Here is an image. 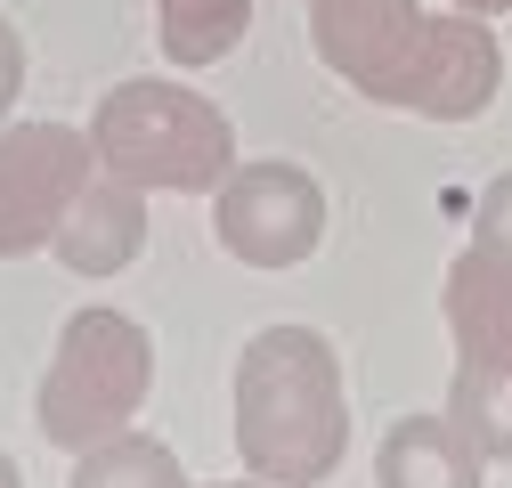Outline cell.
<instances>
[{
    "mask_svg": "<svg viewBox=\"0 0 512 488\" xmlns=\"http://www.w3.org/2000/svg\"><path fill=\"white\" fill-rule=\"evenodd\" d=\"M74 488H187V472H179V456H171L163 440H147V432H114V440L82 448Z\"/></svg>",
    "mask_w": 512,
    "mask_h": 488,
    "instance_id": "13",
    "label": "cell"
},
{
    "mask_svg": "<svg viewBox=\"0 0 512 488\" xmlns=\"http://www.w3.org/2000/svg\"><path fill=\"white\" fill-rule=\"evenodd\" d=\"M488 456L447 415H399L374 448V488H480Z\"/></svg>",
    "mask_w": 512,
    "mask_h": 488,
    "instance_id": "10",
    "label": "cell"
},
{
    "mask_svg": "<svg viewBox=\"0 0 512 488\" xmlns=\"http://www.w3.org/2000/svg\"><path fill=\"white\" fill-rule=\"evenodd\" d=\"M212 228L244 269H301L326 244V188L285 155L236 163L212 188Z\"/></svg>",
    "mask_w": 512,
    "mask_h": 488,
    "instance_id": "4",
    "label": "cell"
},
{
    "mask_svg": "<svg viewBox=\"0 0 512 488\" xmlns=\"http://www.w3.org/2000/svg\"><path fill=\"white\" fill-rule=\"evenodd\" d=\"M447 9H464V17H512V0H447Z\"/></svg>",
    "mask_w": 512,
    "mask_h": 488,
    "instance_id": "16",
    "label": "cell"
},
{
    "mask_svg": "<svg viewBox=\"0 0 512 488\" xmlns=\"http://www.w3.org/2000/svg\"><path fill=\"white\" fill-rule=\"evenodd\" d=\"M447 423H456L488 464H512V366H456Z\"/></svg>",
    "mask_w": 512,
    "mask_h": 488,
    "instance_id": "12",
    "label": "cell"
},
{
    "mask_svg": "<svg viewBox=\"0 0 512 488\" xmlns=\"http://www.w3.org/2000/svg\"><path fill=\"white\" fill-rule=\"evenodd\" d=\"M17 90H25V33H17L9 17H0V122H9Z\"/></svg>",
    "mask_w": 512,
    "mask_h": 488,
    "instance_id": "15",
    "label": "cell"
},
{
    "mask_svg": "<svg viewBox=\"0 0 512 488\" xmlns=\"http://www.w3.org/2000/svg\"><path fill=\"white\" fill-rule=\"evenodd\" d=\"M90 155L98 171L131 179L139 196H212L236 171V131L212 98L187 82H114L90 114Z\"/></svg>",
    "mask_w": 512,
    "mask_h": 488,
    "instance_id": "2",
    "label": "cell"
},
{
    "mask_svg": "<svg viewBox=\"0 0 512 488\" xmlns=\"http://www.w3.org/2000/svg\"><path fill=\"white\" fill-rule=\"evenodd\" d=\"M423 25H431V9H415V0H309V49H317V66L342 74L374 106H399L407 98Z\"/></svg>",
    "mask_w": 512,
    "mask_h": 488,
    "instance_id": "6",
    "label": "cell"
},
{
    "mask_svg": "<svg viewBox=\"0 0 512 488\" xmlns=\"http://www.w3.org/2000/svg\"><path fill=\"white\" fill-rule=\"evenodd\" d=\"M0 488H25V472L9 464V448H0Z\"/></svg>",
    "mask_w": 512,
    "mask_h": 488,
    "instance_id": "17",
    "label": "cell"
},
{
    "mask_svg": "<svg viewBox=\"0 0 512 488\" xmlns=\"http://www.w3.org/2000/svg\"><path fill=\"white\" fill-rule=\"evenodd\" d=\"M155 391V342L139 318L122 310H74L66 334H57V358L41 375V399H33V423L49 448H98L114 432H131V415L147 407Z\"/></svg>",
    "mask_w": 512,
    "mask_h": 488,
    "instance_id": "3",
    "label": "cell"
},
{
    "mask_svg": "<svg viewBox=\"0 0 512 488\" xmlns=\"http://www.w3.org/2000/svg\"><path fill=\"white\" fill-rule=\"evenodd\" d=\"M439 310H447V334H456V366H512V253L464 244Z\"/></svg>",
    "mask_w": 512,
    "mask_h": 488,
    "instance_id": "9",
    "label": "cell"
},
{
    "mask_svg": "<svg viewBox=\"0 0 512 488\" xmlns=\"http://www.w3.org/2000/svg\"><path fill=\"white\" fill-rule=\"evenodd\" d=\"M350 448V391L342 358L317 326H269L236 358V456L269 488L334 480Z\"/></svg>",
    "mask_w": 512,
    "mask_h": 488,
    "instance_id": "1",
    "label": "cell"
},
{
    "mask_svg": "<svg viewBox=\"0 0 512 488\" xmlns=\"http://www.w3.org/2000/svg\"><path fill=\"white\" fill-rule=\"evenodd\" d=\"M504 82V57H496V33L488 17H464L447 9L423 25V49H415V74H407V98L399 114H423V122H472Z\"/></svg>",
    "mask_w": 512,
    "mask_h": 488,
    "instance_id": "7",
    "label": "cell"
},
{
    "mask_svg": "<svg viewBox=\"0 0 512 488\" xmlns=\"http://www.w3.org/2000/svg\"><path fill=\"white\" fill-rule=\"evenodd\" d=\"M90 171H98L90 131H74V122H9L0 131V261L49 253V236Z\"/></svg>",
    "mask_w": 512,
    "mask_h": 488,
    "instance_id": "5",
    "label": "cell"
},
{
    "mask_svg": "<svg viewBox=\"0 0 512 488\" xmlns=\"http://www.w3.org/2000/svg\"><path fill=\"white\" fill-rule=\"evenodd\" d=\"M472 244H488V253H512V171H496L480 204H472Z\"/></svg>",
    "mask_w": 512,
    "mask_h": 488,
    "instance_id": "14",
    "label": "cell"
},
{
    "mask_svg": "<svg viewBox=\"0 0 512 488\" xmlns=\"http://www.w3.org/2000/svg\"><path fill=\"white\" fill-rule=\"evenodd\" d=\"M49 253L74 277H122L147 253V196L131 179H114V171H90L74 188V204H66V220H57Z\"/></svg>",
    "mask_w": 512,
    "mask_h": 488,
    "instance_id": "8",
    "label": "cell"
},
{
    "mask_svg": "<svg viewBox=\"0 0 512 488\" xmlns=\"http://www.w3.org/2000/svg\"><path fill=\"white\" fill-rule=\"evenodd\" d=\"M163 17V57L171 66H220L252 33V0H155Z\"/></svg>",
    "mask_w": 512,
    "mask_h": 488,
    "instance_id": "11",
    "label": "cell"
},
{
    "mask_svg": "<svg viewBox=\"0 0 512 488\" xmlns=\"http://www.w3.org/2000/svg\"><path fill=\"white\" fill-rule=\"evenodd\" d=\"M204 488H269V480H204Z\"/></svg>",
    "mask_w": 512,
    "mask_h": 488,
    "instance_id": "18",
    "label": "cell"
}]
</instances>
